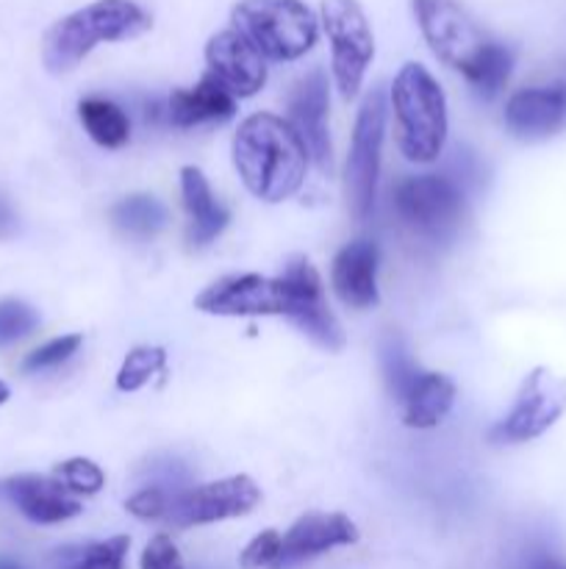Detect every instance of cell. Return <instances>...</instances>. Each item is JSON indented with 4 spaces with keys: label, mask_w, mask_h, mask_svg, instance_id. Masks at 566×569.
Here are the masks:
<instances>
[{
    "label": "cell",
    "mask_w": 566,
    "mask_h": 569,
    "mask_svg": "<svg viewBox=\"0 0 566 569\" xmlns=\"http://www.w3.org/2000/svg\"><path fill=\"white\" fill-rule=\"evenodd\" d=\"M153 17L133 0H94L61 17L42 39V61L48 72H70L103 42H128L150 31Z\"/></svg>",
    "instance_id": "7a4b0ae2"
},
{
    "label": "cell",
    "mask_w": 566,
    "mask_h": 569,
    "mask_svg": "<svg viewBox=\"0 0 566 569\" xmlns=\"http://www.w3.org/2000/svg\"><path fill=\"white\" fill-rule=\"evenodd\" d=\"M181 192L183 206L189 214V242L209 244L225 231L228 211L211 192L209 181L198 167H183L181 170Z\"/></svg>",
    "instance_id": "ffe728a7"
},
{
    "label": "cell",
    "mask_w": 566,
    "mask_h": 569,
    "mask_svg": "<svg viewBox=\"0 0 566 569\" xmlns=\"http://www.w3.org/2000/svg\"><path fill=\"white\" fill-rule=\"evenodd\" d=\"M142 569H183V559L175 542L164 533L153 537L142 553Z\"/></svg>",
    "instance_id": "d6a6232c"
},
{
    "label": "cell",
    "mask_w": 566,
    "mask_h": 569,
    "mask_svg": "<svg viewBox=\"0 0 566 569\" xmlns=\"http://www.w3.org/2000/svg\"><path fill=\"white\" fill-rule=\"evenodd\" d=\"M39 326L37 309H31L22 300H0V348L14 345L17 339L28 337Z\"/></svg>",
    "instance_id": "f1b7e54d"
},
{
    "label": "cell",
    "mask_w": 566,
    "mask_h": 569,
    "mask_svg": "<svg viewBox=\"0 0 566 569\" xmlns=\"http://www.w3.org/2000/svg\"><path fill=\"white\" fill-rule=\"evenodd\" d=\"M381 367L383 378L388 383V392L397 400L408 398V392L414 389V383L420 381V376L425 370H420V365L411 356L408 345L403 342V337L394 331H388L386 337L381 339Z\"/></svg>",
    "instance_id": "cb8c5ba5"
},
{
    "label": "cell",
    "mask_w": 566,
    "mask_h": 569,
    "mask_svg": "<svg viewBox=\"0 0 566 569\" xmlns=\"http://www.w3.org/2000/svg\"><path fill=\"white\" fill-rule=\"evenodd\" d=\"M111 220L120 231L131 233V237H153L166 226L170 214H166L164 203H159L150 194H131L111 209Z\"/></svg>",
    "instance_id": "d4e9b609"
},
{
    "label": "cell",
    "mask_w": 566,
    "mask_h": 569,
    "mask_svg": "<svg viewBox=\"0 0 566 569\" xmlns=\"http://www.w3.org/2000/svg\"><path fill=\"white\" fill-rule=\"evenodd\" d=\"M194 309L216 317H270L286 315V289L281 278L228 276L205 287L194 300Z\"/></svg>",
    "instance_id": "7c38bea8"
},
{
    "label": "cell",
    "mask_w": 566,
    "mask_h": 569,
    "mask_svg": "<svg viewBox=\"0 0 566 569\" xmlns=\"http://www.w3.org/2000/svg\"><path fill=\"white\" fill-rule=\"evenodd\" d=\"M322 28L331 39L333 76L344 100H353L375 59V37L358 0H322Z\"/></svg>",
    "instance_id": "5b68a950"
},
{
    "label": "cell",
    "mask_w": 566,
    "mask_h": 569,
    "mask_svg": "<svg viewBox=\"0 0 566 569\" xmlns=\"http://www.w3.org/2000/svg\"><path fill=\"white\" fill-rule=\"evenodd\" d=\"M166 367V350L155 348V345H142L133 348L122 361L120 372H117V389L120 392H139L144 383L153 376H159Z\"/></svg>",
    "instance_id": "4316f807"
},
{
    "label": "cell",
    "mask_w": 566,
    "mask_h": 569,
    "mask_svg": "<svg viewBox=\"0 0 566 569\" xmlns=\"http://www.w3.org/2000/svg\"><path fill=\"white\" fill-rule=\"evenodd\" d=\"M231 22L270 61L303 59L320 39V22L303 0H242Z\"/></svg>",
    "instance_id": "277c9868"
},
{
    "label": "cell",
    "mask_w": 566,
    "mask_h": 569,
    "mask_svg": "<svg viewBox=\"0 0 566 569\" xmlns=\"http://www.w3.org/2000/svg\"><path fill=\"white\" fill-rule=\"evenodd\" d=\"M358 542V528L344 515H305L281 537V556L275 569H286L333 548Z\"/></svg>",
    "instance_id": "9a60e30c"
},
{
    "label": "cell",
    "mask_w": 566,
    "mask_h": 569,
    "mask_svg": "<svg viewBox=\"0 0 566 569\" xmlns=\"http://www.w3.org/2000/svg\"><path fill=\"white\" fill-rule=\"evenodd\" d=\"M414 14L433 53L461 76L492 42L458 0H414Z\"/></svg>",
    "instance_id": "ba28073f"
},
{
    "label": "cell",
    "mask_w": 566,
    "mask_h": 569,
    "mask_svg": "<svg viewBox=\"0 0 566 569\" xmlns=\"http://www.w3.org/2000/svg\"><path fill=\"white\" fill-rule=\"evenodd\" d=\"M131 550L128 537H111L105 542L78 545L59 550V569H125V556Z\"/></svg>",
    "instance_id": "484cf974"
},
{
    "label": "cell",
    "mask_w": 566,
    "mask_h": 569,
    "mask_svg": "<svg viewBox=\"0 0 566 569\" xmlns=\"http://www.w3.org/2000/svg\"><path fill=\"white\" fill-rule=\"evenodd\" d=\"M286 289V317L320 348L342 350L344 331L325 300L320 272L305 256H292L281 276Z\"/></svg>",
    "instance_id": "30bf717a"
},
{
    "label": "cell",
    "mask_w": 566,
    "mask_h": 569,
    "mask_svg": "<svg viewBox=\"0 0 566 569\" xmlns=\"http://www.w3.org/2000/svg\"><path fill=\"white\" fill-rule=\"evenodd\" d=\"M170 495H172L170 489L144 487L142 492H137L131 500H128L125 509L131 511L133 517H139V520H164L166 500H170Z\"/></svg>",
    "instance_id": "1f68e13d"
},
{
    "label": "cell",
    "mask_w": 566,
    "mask_h": 569,
    "mask_svg": "<svg viewBox=\"0 0 566 569\" xmlns=\"http://www.w3.org/2000/svg\"><path fill=\"white\" fill-rule=\"evenodd\" d=\"M277 556H281V533L277 531H261L247 548L242 550V559L239 565L242 569H264L275 567Z\"/></svg>",
    "instance_id": "4dcf8cb0"
},
{
    "label": "cell",
    "mask_w": 566,
    "mask_h": 569,
    "mask_svg": "<svg viewBox=\"0 0 566 569\" xmlns=\"http://www.w3.org/2000/svg\"><path fill=\"white\" fill-rule=\"evenodd\" d=\"M455 403V383L438 372H422L420 381L403 400L405 426L408 428H436L449 415Z\"/></svg>",
    "instance_id": "44dd1931"
},
{
    "label": "cell",
    "mask_w": 566,
    "mask_h": 569,
    "mask_svg": "<svg viewBox=\"0 0 566 569\" xmlns=\"http://www.w3.org/2000/svg\"><path fill=\"white\" fill-rule=\"evenodd\" d=\"M377 244L370 239H355L344 244L333 259V287L336 295L353 309L377 306Z\"/></svg>",
    "instance_id": "ac0fdd59"
},
{
    "label": "cell",
    "mask_w": 566,
    "mask_h": 569,
    "mask_svg": "<svg viewBox=\"0 0 566 569\" xmlns=\"http://www.w3.org/2000/svg\"><path fill=\"white\" fill-rule=\"evenodd\" d=\"M0 498L37 526H55L81 515V503L55 478L11 476L0 481Z\"/></svg>",
    "instance_id": "2e32d148"
},
{
    "label": "cell",
    "mask_w": 566,
    "mask_h": 569,
    "mask_svg": "<svg viewBox=\"0 0 566 569\" xmlns=\"http://www.w3.org/2000/svg\"><path fill=\"white\" fill-rule=\"evenodd\" d=\"M9 387H6V383L3 381H0V406H3L6 403V400H9Z\"/></svg>",
    "instance_id": "d590c367"
},
{
    "label": "cell",
    "mask_w": 566,
    "mask_h": 569,
    "mask_svg": "<svg viewBox=\"0 0 566 569\" xmlns=\"http://www.w3.org/2000/svg\"><path fill=\"white\" fill-rule=\"evenodd\" d=\"M53 478L67 489V492H81V495H98L105 483L103 470L89 459L61 461V465L55 467Z\"/></svg>",
    "instance_id": "83f0119b"
},
{
    "label": "cell",
    "mask_w": 566,
    "mask_h": 569,
    "mask_svg": "<svg viewBox=\"0 0 566 569\" xmlns=\"http://www.w3.org/2000/svg\"><path fill=\"white\" fill-rule=\"evenodd\" d=\"M566 122V83L522 89L505 106V126L522 139L549 137Z\"/></svg>",
    "instance_id": "e0dca14e"
},
{
    "label": "cell",
    "mask_w": 566,
    "mask_h": 569,
    "mask_svg": "<svg viewBox=\"0 0 566 569\" xmlns=\"http://www.w3.org/2000/svg\"><path fill=\"white\" fill-rule=\"evenodd\" d=\"M392 109L400 153L416 164L438 159L447 142V100L427 67L403 64L392 83Z\"/></svg>",
    "instance_id": "3957f363"
},
{
    "label": "cell",
    "mask_w": 566,
    "mask_h": 569,
    "mask_svg": "<svg viewBox=\"0 0 566 569\" xmlns=\"http://www.w3.org/2000/svg\"><path fill=\"white\" fill-rule=\"evenodd\" d=\"M81 342H83L81 333H67V337L53 339V342L42 345V348H37L33 353H28V359L22 361V370L37 372V370H50V367L64 365L72 353H78Z\"/></svg>",
    "instance_id": "f546056e"
},
{
    "label": "cell",
    "mask_w": 566,
    "mask_h": 569,
    "mask_svg": "<svg viewBox=\"0 0 566 569\" xmlns=\"http://www.w3.org/2000/svg\"><path fill=\"white\" fill-rule=\"evenodd\" d=\"M233 111H236V98L231 92H225L209 72L200 78L198 87L175 89L170 94V100H166V117L178 128L228 120V117H233Z\"/></svg>",
    "instance_id": "d6986e66"
},
{
    "label": "cell",
    "mask_w": 566,
    "mask_h": 569,
    "mask_svg": "<svg viewBox=\"0 0 566 569\" xmlns=\"http://www.w3.org/2000/svg\"><path fill=\"white\" fill-rule=\"evenodd\" d=\"M0 569H22L14 559H0Z\"/></svg>",
    "instance_id": "e575fe53"
},
{
    "label": "cell",
    "mask_w": 566,
    "mask_h": 569,
    "mask_svg": "<svg viewBox=\"0 0 566 569\" xmlns=\"http://www.w3.org/2000/svg\"><path fill=\"white\" fill-rule=\"evenodd\" d=\"M261 489L250 476H231L200 487L178 489L170 495L164 522L175 528L211 526V522L233 520L250 515L259 506Z\"/></svg>",
    "instance_id": "52a82bcc"
},
{
    "label": "cell",
    "mask_w": 566,
    "mask_h": 569,
    "mask_svg": "<svg viewBox=\"0 0 566 569\" xmlns=\"http://www.w3.org/2000/svg\"><path fill=\"white\" fill-rule=\"evenodd\" d=\"M309 156L292 122L266 111L250 114L233 133V164L244 187L266 203H281L303 187Z\"/></svg>",
    "instance_id": "6da1fadb"
},
{
    "label": "cell",
    "mask_w": 566,
    "mask_h": 569,
    "mask_svg": "<svg viewBox=\"0 0 566 569\" xmlns=\"http://www.w3.org/2000/svg\"><path fill=\"white\" fill-rule=\"evenodd\" d=\"M386 133V98L383 89H372L361 103L355 117L353 142L347 156V203L355 220H366L372 214L377 194V172H381V148Z\"/></svg>",
    "instance_id": "8992f818"
},
{
    "label": "cell",
    "mask_w": 566,
    "mask_h": 569,
    "mask_svg": "<svg viewBox=\"0 0 566 569\" xmlns=\"http://www.w3.org/2000/svg\"><path fill=\"white\" fill-rule=\"evenodd\" d=\"M566 411V378L555 376L547 367H536L522 381L514 406L492 431L494 442H527L560 420Z\"/></svg>",
    "instance_id": "9c48e42d"
},
{
    "label": "cell",
    "mask_w": 566,
    "mask_h": 569,
    "mask_svg": "<svg viewBox=\"0 0 566 569\" xmlns=\"http://www.w3.org/2000/svg\"><path fill=\"white\" fill-rule=\"evenodd\" d=\"M327 78L322 70H311L289 92V122L303 137L311 159L322 172H331V137H327Z\"/></svg>",
    "instance_id": "5bb4252c"
},
{
    "label": "cell",
    "mask_w": 566,
    "mask_h": 569,
    "mask_svg": "<svg viewBox=\"0 0 566 569\" xmlns=\"http://www.w3.org/2000/svg\"><path fill=\"white\" fill-rule=\"evenodd\" d=\"M394 209L400 220L427 237L453 231L464 211V192L444 176L403 178L394 189Z\"/></svg>",
    "instance_id": "8fae6325"
},
{
    "label": "cell",
    "mask_w": 566,
    "mask_h": 569,
    "mask_svg": "<svg viewBox=\"0 0 566 569\" xmlns=\"http://www.w3.org/2000/svg\"><path fill=\"white\" fill-rule=\"evenodd\" d=\"M78 117H81L83 128L89 137L100 144V148L117 150L131 139V120L125 111L117 103L105 98H83L78 103Z\"/></svg>",
    "instance_id": "7402d4cb"
},
{
    "label": "cell",
    "mask_w": 566,
    "mask_h": 569,
    "mask_svg": "<svg viewBox=\"0 0 566 569\" xmlns=\"http://www.w3.org/2000/svg\"><path fill=\"white\" fill-rule=\"evenodd\" d=\"M511 70H514V53L505 44L488 42L464 72V78L481 98L488 100L508 83Z\"/></svg>",
    "instance_id": "603a6c76"
},
{
    "label": "cell",
    "mask_w": 566,
    "mask_h": 569,
    "mask_svg": "<svg viewBox=\"0 0 566 569\" xmlns=\"http://www.w3.org/2000/svg\"><path fill=\"white\" fill-rule=\"evenodd\" d=\"M205 64L209 76L233 98H250L266 83V59L233 28L209 39Z\"/></svg>",
    "instance_id": "4fadbf2b"
},
{
    "label": "cell",
    "mask_w": 566,
    "mask_h": 569,
    "mask_svg": "<svg viewBox=\"0 0 566 569\" xmlns=\"http://www.w3.org/2000/svg\"><path fill=\"white\" fill-rule=\"evenodd\" d=\"M525 569H566V559L564 556L553 553V550H533L527 556Z\"/></svg>",
    "instance_id": "836d02e7"
}]
</instances>
